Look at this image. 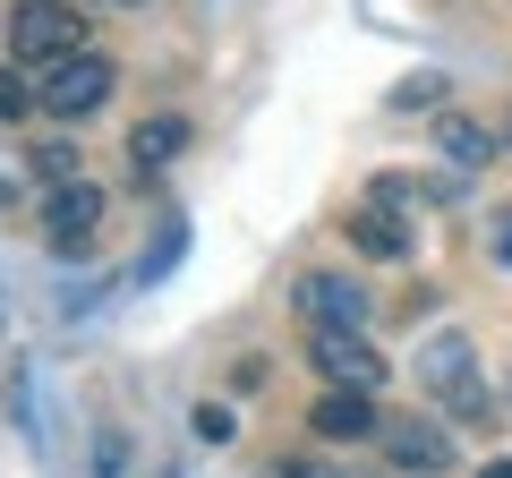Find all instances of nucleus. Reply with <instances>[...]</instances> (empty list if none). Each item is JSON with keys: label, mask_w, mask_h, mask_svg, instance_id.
<instances>
[{"label": "nucleus", "mask_w": 512, "mask_h": 478, "mask_svg": "<svg viewBox=\"0 0 512 478\" xmlns=\"http://www.w3.org/2000/svg\"><path fill=\"white\" fill-rule=\"evenodd\" d=\"M9 52L18 60H69V52H86V18L69 0H18L9 9Z\"/></svg>", "instance_id": "1"}, {"label": "nucleus", "mask_w": 512, "mask_h": 478, "mask_svg": "<svg viewBox=\"0 0 512 478\" xmlns=\"http://www.w3.org/2000/svg\"><path fill=\"white\" fill-rule=\"evenodd\" d=\"M103 103H111V60L103 52L52 60V77H43V111H52V120H94Z\"/></svg>", "instance_id": "2"}, {"label": "nucleus", "mask_w": 512, "mask_h": 478, "mask_svg": "<svg viewBox=\"0 0 512 478\" xmlns=\"http://www.w3.org/2000/svg\"><path fill=\"white\" fill-rule=\"evenodd\" d=\"M308 359L333 393H376L384 385V359L367 350V333H308Z\"/></svg>", "instance_id": "3"}, {"label": "nucleus", "mask_w": 512, "mask_h": 478, "mask_svg": "<svg viewBox=\"0 0 512 478\" xmlns=\"http://www.w3.org/2000/svg\"><path fill=\"white\" fill-rule=\"evenodd\" d=\"M94 222H103V188L94 180H60L52 197H43V239H52L60 257H86Z\"/></svg>", "instance_id": "4"}, {"label": "nucleus", "mask_w": 512, "mask_h": 478, "mask_svg": "<svg viewBox=\"0 0 512 478\" xmlns=\"http://www.w3.org/2000/svg\"><path fill=\"white\" fill-rule=\"evenodd\" d=\"M299 316L308 333H359L367 325V291L342 274H299Z\"/></svg>", "instance_id": "5"}, {"label": "nucleus", "mask_w": 512, "mask_h": 478, "mask_svg": "<svg viewBox=\"0 0 512 478\" xmlns=\"http://www.w3.org/2000/svg\"><path fill=\"white\" fill-rule=\"evenodd\" d=\"M350 248H359V257H410V214H393V205L367 197L359 214H350Z\"/></svg>", "instance_id": "6"}, {"label": "nucleus", "mask_w": 512, "mask_h": 478, "mask_svg": "<svg viewBox=\"0 0 512 478\" xmlns=\"http://www.w3.org/2000/svg\"><path fill=\"white\" fill-rule=\"evenodd\" d=\"M436 146H444V163H453V171H487L495 163V129H478L470 111H444V120H436Z\"/></svg>", "instance_id": "7"}, {"label": "nucleus", "mask_w": 512, "mask_h": 478, "mask_svg": "<svg viewBox=\"0 0 512 478\" xmlns=\"http://www.w3.org/2000/svg\"><path fill=\"white\" fill-rule=\"evenodd\" d=\"M384 436H393V461H402V470H453V444H444V427H427V419H393Z\"/></svg>", "instance_id": "8"}, {"label": "nucleus", "mask_w": 512, "mask_h": 478, "mask_svg": "<svg viewBox=\"0 0 512 478\" xmlns=\"http://www.w3.org/2000/svg\"><path fill=\"white\" fill-rule=\"evenodd\" d=\"M308 427L325 444H350V436H376V410H367V393H325V402L308 410Z\"/></svg>", "instance_id": "9"}, {"label": "nucleus", "mask_w": 512, "mask_h": 478, "mask_svg": "<svg viewBox=\"0 0 512 478\" xmlns=\"http://www.w3.org/2000/svg\"><path fill=\"white\" fill-rule=\"evenodd\" d=\"M419 385L427 393H461L470 385V342H461V333H436V342L419 350Z\"/></svg>", "instance_id": "10"}, {"label": "nucleus", "mask_w": 512, "mask_h": 478, "mask_svg": "<svg viewBox=\"0 0 512 478\" xmlns=\"http://www.w3.org/2000/svg\"><path fill=\"white\" fill-rule=\"evenodd\" d=\"M180 146H188V120H171V111H163V120H137V129H128V163H137V171H163Z\"/></svg>", "instance_id": "11"}, {"label": "nucleus", "mask_w": 512, "mask_h": 478, "mask_svg": "<svg viewBox=\"0 0 512 478\" xmlns=\"http://www.w3.org/2000/svg\"><path fill=\"white\" fill-rule=\"evenodd\" d=\"M35 171H43V180H77V171H86V163H77V146H35Z\"/></svg>", "instance_id": "12"}, {"label": "nucleus", "mask_w": 512, "mask_h": 478, "mask_svg": "<svg viewBox=\"0 0 512 478\" xmlns=\"http://www.w3.org/2000/svg\"><path fill=\"white\" fill-rule=\"evenodd\" d=\"M444 94V77H402V86H393V111H427Z\"/></svg>", "instance_id": "13"}, {"label": "nucleus", "mask_w": 512, "mask_h": 478, "mask_svg": "<svg viewBox=\"0 0 512 478\" xmlns=\"http://www.w3.org/2000/svg\"><path fill=\"white\" fill-rule=\"evenodd\" d=\"M35 111V94H26V77L18 69H0V120H26Z\"/></svg>", "instance_id": "14"}, {"label": "nucleus", "mask_w": 512, "mask_h": 478, "mask_svg": "<svg viewBox=\"0 0 512 478\" xmlns=\"http://www.w3.org/2000/svg\"><path fill=\"white\" fill-rule=\"evenodd\" d=\"M197 436H205V444H231V410H222V402H197Z\"/></svg>", "instance_id": "15"}, {"label": "nucleus", "mask_w": 512, "mask_h": 478, "mask_svg": "<svg viewBox=\"0 0 512 478\" xmlns=\"http://www.w3.org/2000/svg\"><path fill=\"white\" fill-rule=\"evenodd\" d=\"M495 257L512 265V214H495Z\"/></svg>", "instance_id": "16"}, {"label": "nucleus", "mask_w": 512, "mask_h": 478, "mask_svg": "<svg viewBox=\"0 0 512 478\" xmlns=\"http://www.w3.org/2000/svg\"><path fill=\"white\" fill-rule=\"evenodd\" d=\"M274 478H333V470H316V461H291V470H274Z\"/></svg>", "instance_id": "17"}, {"label": "nucleus", "mask_w": 512, "mask_h": 478, "mask_svg": "<svg viewBox=\"0 0 512 478\" xmlns=\"http://www.w3.org/2000/svg\"><path fill=\"white\" fill-rule=\"evenodd\" d=\"M478 478H512V461H487V470H478Z\"/></svg>", "instance_id": "18"}, {"label": "nucleus", "mask_w": 512, "mask_h": 478, "mask_svg": "<svg viewBox=\"0 0 512 478\" xmlns=\"http://www.w3.org/2000/svg\"><path fill=\"white\" fill-rule=\"evenodd\" d=\"M111 9H137V0H111Z\"/></svg>", "instance_id": "19"}, {"label": "nucleus", "mask_w": 512, "mask_h": 478, "mask_svg": "<svg viewBox=\"0 0 512 478\" xmlns=\"http://www.w3.org/2000/svg\"><path fill=\"white\" fill-rule=\"evenodd\" d=\"M504 146H512V120H504Z\"/></svg>", "instance_id": "20"}]
</instances>
